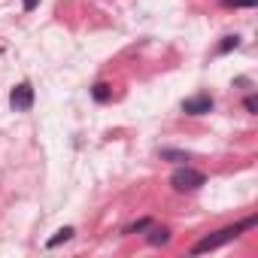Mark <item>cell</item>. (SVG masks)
<instances>
[{"instance_id":"5","label":"cell","mask_w":258,"mask_h":258,"mask_svg":"<svg viewBox=\"0 0 258 258\" xmlns=\"http://www.w3.org/2000/svg\"><path fill=\"white\" fill-rule=\"evenodd\" d=\"M146 231H149V243H152V246H164V243L170 240V231H167V228H155V225H149Z\"/></svg>"},{"instance_id":"1","label":"cell","mask_w":258,"mask_h":258,"mask_svg":"<svg viewBox=\"0 0 258 258\" xmlns=\"http://www.w3.org/2000/svg\"><path fill=\"white\" fill-rule=\"evenodd\" d=\"M255 216H249V219H243V222H237V225H228V228H222V231H216V234H207V237H201L198 243H195V249H191V255H204V252H213V249H219V246H225V243H231V240H237L243 231H249V228H255Z\"/></svg>"},{"instance_id":"4","label":"cell","mask_w":258,"mask_h":258,"mask_svg":"<svg viewBox=\"0 0 258 258\" xmlns=\"http://www.w3.org/2000/svg\"><path fill=\"white\" fill-rule=\"evenodd\" d=\"M182 112H185V115H207V112H213V97H210V94L185 97V100H182Z\"/></svg>"},{"instance_id":"7","label":"cell","mask_w":258,"mask_h":258,"mask_svg":"<svg viewBox=\"0 0 258 258\" xmlns=\"http://www.w3.org/2000/svg\"><path fill=\"white\" fill-rule=\"evenodd\" d=\"M67 240H73V228H61L55 237H49V240H46V246H49V249H55V246H61V243H67Z\"/></svg>"},{"instance_id":"11","label":"cell","mask_w":258,"mask_h":258,"mask_svg":"<svg viewBox=\"0 0 258 258\" xmlns=\"http://www.w3.org/2000/svg\"><path fill=\"white\" fill-rule=\"evenodd\" d=\"M225 7H255L258 0H222Z\"/></svg>"},{"instance_id":"12","label":"cell","mask_w":258,"mask_h":258,"mask_svg":"<svg viewBox=\"0 0 258 258\" xmlns=\"http://www.w3.org/2000/svg\"><path fill=\"white\" fill-rule=\"evenodd\" d=\"M22 7H25V13H31V10L40 7V0H22Z\"/></svg>"},{"instance_id":"10","label":"cell","mask_w":258,"mask_h":258,"mask_svg":"<svg viewBox=\"0 0 258 258\" xmlns=\"http://www.w3.org/2000/svg\"><path fill=\"white\" fill-rule=\"evenodd\" d=\"M149 225H152V219H140V222H134V225H127L124 234H140V231H146Z\"/></svg>"},{"instance_id":"6","label":"cell","mask_w":258,"mask_h":258,"mask_svg":"<svg viewBox=\"0 0 258 258\" xmlns=\"http://www.w3.org/2000/svg\"><path fill=\"white\" fill-rule=\"evenodd\" d=\"M91 97H94V100H97V103H106V100H109V97H112V88H109V85H106V82H97V85H94V88H91Z\"/></svg>"},{"instance_id":"13","label":"cell","mask_w":258,"mask_h":258,"mask_svg":"<svg viewBox=\"0 0 258 258\" xmlns=\"http://www.w3.org/2000/svg\"><path fill=\"white\" fill-rule=\"evenodd\" d=\"M258 106H255V97H246V112H255Z\"/></svg>"},{"instance_id":"9","label":"cell","mask_w":258,"mask_h":258,"mask_svg":"<svg viewBox=\"0 0 258 258\" xmlns=\"http://www.w3.org/2000/svg\"><path fill=\"white\" fill-rule=\"evenodd\" d=\"M240 46V37H225L222 43H219V55H225V52H231V49H237Z\"/></svg>"},{"instance_id":"8","label":"cell","mask_w":258,"mask_h":258,"mask_svg":"<svg viewBox=\"0 0 258 258\" xmlns=\"http://www.w3.org/2000/svg\"><path fill=\"white\" fill-rule=\"evenodd\" d=\"M161 158L164 161H188V155L179 152V149H161Z\"/></svg>"},{"instance_id":"2","label":"cell","mask_w":258,"mask_h":258,"mask_svg":"<svg viewBox=\"0 0 258 258\" xmlns=\"http://www.w3.org/2000/svg\"><path fill=\"white\" fill-rule=\"evenodd\" d=\"M170 185L176 188V191H198L201 185H207V176L201 173V170H195V167H176L173 170V176H170Z\"/></svg>"},{"instance_id":"3","label":"cell","mask_w":258,"mask_h":258,"mask_svg":"<svg viewBox=\"0 0 258 258\" xmlns=\"http://www.w3.org/2000/svg\"><path fill=\"white\" fill-rule=\"evenodd\" d=\"M10 106L16 112H28L34 106V85L31 82H19L13 91H10Z\"/></svg>"}]
</instances>
